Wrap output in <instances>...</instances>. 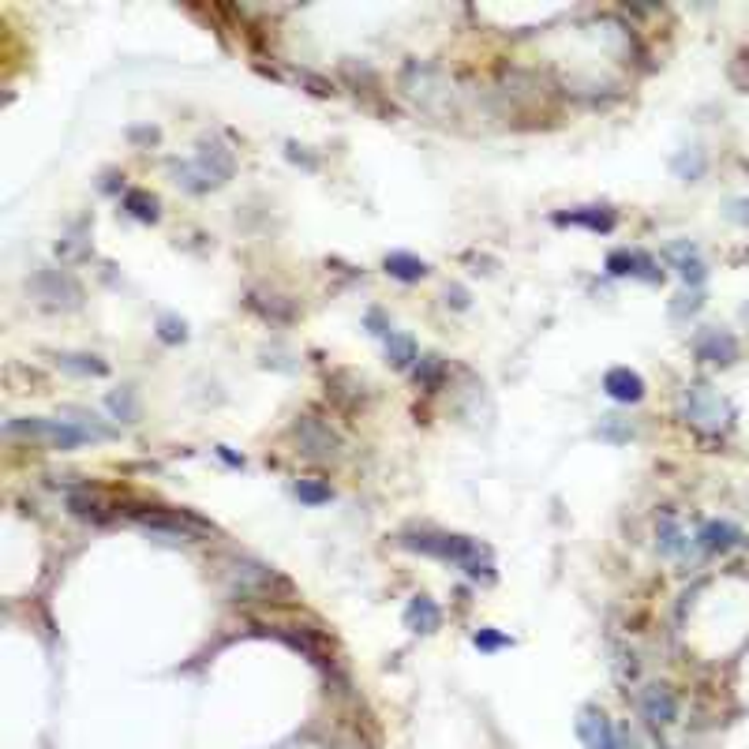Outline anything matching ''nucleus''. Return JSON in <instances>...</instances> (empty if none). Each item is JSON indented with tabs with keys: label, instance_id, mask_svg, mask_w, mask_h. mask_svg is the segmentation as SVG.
<instances>
[{
	"label": "nucleus",
	"instance_id": "1",
	"mask_svg": "<svg viewBox=\"0 0 749 749\" xmlns=\"http://www.w3.org/2000/svg\"><path fill=\"white\" fill-rule=\"evenodd\" d=\"M401 547L435 555L443 562H457L472 581H495V566L487 558V547H480L469 536H450V532H401Z\"/></svg>",
	"mask_w": 749,
	"mask_h": 749
},
{
	"label": "nucleus",
	"instance_id": "2",
	"mask_svg": "<svg viewBox=\"0 0 749 749\" xmlns=\"http://www.w3.org/2000/svg\"><path fill=\"white\" fill-rule=\"evenodd\" d=\"M233 169H237V158L233 151L225 147V142L218 139H202L199 142V151H195V161H192V169H184V187L192 184V176H199V192H206V187H221L233 180Z\"/></svg>",
	"mask_w": 749,
	"mask_h": 749
},
{
	"label": "nucleus",
	"instance_id": "3",
	"mask_svg": "<svg viewBox=\"0 0 749 749\" xmlns=\"http://www.w3.org/2000/svg\"><path fill=\"white\" fill-rule=\"evenodd\" d=\"M685 416L704 431L731 427V405H727L712 386H690L685 390Z\"/></svg>",
	"mask_w": 749,
	"mask_h": 749
},
{
	"label": "nucleus",
	"instance_id": "4",
	"mask_svg": "<svg viewBox=\"0 0 749 749\" xmlns=\"http://www.w3.org/2000/svg\"><path fill=\"white\" fill-rule=\"evenodd\" d=\"M8 431L12 435H30V439H46L56 450H75L82 443H90V435L79 431L75 424H68V420H38V416H30V420H12Z\"/></svg>",
	"mask_w": 749,
	"mask_h": 749
},
{
	"label": "nucleus",
	"instance_id": "5",
	"mask_svg": "<svg viewBox=\"0 0 749 749\" xmlns=\"http://www.w3.org/2000/svg\"><path fill=\"white\" fill-rule=\"evenodd\" d=\"M577 735H581V742H585L589 749H618L615 727H611V719L603 716L599 709H581V716H577Z\"/></svg>",
	"mask_w": 749,
	"mask_h": 749
},
{
	"label": "nucleus",
	"instance_id": "6",
	"mask_svg": "<svg viewBox=\"0 0 749 749\" xmlns=\"http://www.w3.org/2000/svg\"><path fill=\"white\" fill-rule=\"evenodd\" d=\"M697 357L701 360H709V364H719V367H727V364H735V357H738V345H735V338L727 334V330H716V326H709V330H701L697 334Z\"/></svg>",
	"mask_w": 749,
	"mask_h": 749
},
{
	"label": "nucleus",
	"instance_id": "7",
	"mask_svg": "<svg viewBox=\"0 0 749 749\" xmlns=\"http://www.w3.org/2000/svg\"><path fill=\"white\" fill-rule=\"evenodd\" d=\"M603 390L622 405H637L644 398V379L633 367H611L607 374H603Z\"/></svg>",
	"mask_w": 749,
	"mask_h": 749
},
{
	"label": "nucleus",
	"instance_id": "8",
	"mask_svg": "<svg viewBox=\"0 0 749 749\" xmlns=\"http://www.w3.org/2000/svg\"><path fill=\"white\" fill-rule=\"evenodd\" d=\"M558 225H581V228H589V233H615V225H618V218H615V211H607V206H577V211H570V214H558L555 218Z\"/></svg>",
	"mask_w": 749,
	"mask_h": 749
},
{
	"label": "nucleus",
	"instance_id": "9",
	"mask_svg": "<svg viewBox=\"0 0 749 749\" xmlns=\"http://www.w3.org/2000/svg\"><path fill=\"white\" fill-rule=\"evenodd\" d=\"M667 259L675 263L678 278H682L685 285H701L704 278H709V270H704V263H701V255H697V247H693L690 240L671 244V247H667Z\"/></svg>",
	"mask_w": 749,
	"mask_h": 749
},
{
	"label": "nucleus",
	"instance_id": "10",
	"mask_svg": "<svg viewBox=\"0 0 749 749\" xmlns=\"http://www.w3.org/2000/svg\"><path fill=\"white\" fill-rule=\"evenodd\" d=\"M607 270L615 278H644V281H659L663 274H656V266L649 255H637V252H611L607 255Z\"/></svg>",
	"mask_w": 749,
	"mask_h": 749
},
{
	"label": "nucleus",
	"instance_id": "11",
	"mask_svg": "<svg viewBox=\"0 0 749 749\" xmlns=\"http://www.w3.org/2000/svg\"><path fill=\"white\" fill-rule=\"evenodd\" d=\"M297 439H300L304 453H311V457H323V453H334V450H338L334 431L323 427L319 420H311V416L297 424Z\"/></svg>",
	"mask_w": 749,
	"mask_h": 749
},
{
	"label": "nucleus",
	"instance_id": "12",
	"mask_svg": "<svg viewBox=\"0 0 749 749\" xmlns=\"http://www.w3.org/2000/svg\"><path fill=\"white\" fill-rule=\"evenodd\" d=\"M34 288L41 293V300H53V304H65V307H75V304H79V288H75V281L65 278V274H56V270H46V274L34 281Z\"/></svg>",
	"mask_w": 749,
	"mask_h": 749
},
{
	"label": "nucleus",
	"instance_id": "13",
	"mask_svg": "<svg viewBox=\"0 0 749 749\" xmlns=\"http://www.w3.org/2000/svg\"><path fill=\"white\" fill-rule=\"evenodd\" d=\"M439 622H443V615H439V607H435V599H427V596H416L405 607V626L412 633H435Z\"/></svg>",
	"mask_w": 749,
	"mask_h": 749
},
{
	"label": "nucleus",
	"instance_id": "14",
	"mask_svg": "<svg viewBox=\"0 0 749 749\" xmlns=\"http://www.w3.org/2000/svg\"><path fill=\"white\" fill-rule=\"evenodd\" d=\"M641 704H644V716H649L656 727H667L675 719V712H678L667 685H649V690H644V697H641Z\"/></svg>",
	"mask_w": 749,
	"mask_h": 749
},
{
	"label": "nucleus",
	"instance_id": "15",
	"mask_svg": "<svg viewBox=\"0 0 749 749\" xmlns=\"http://www.w3.org/2000/svg\"><path fill=\"white\" fill-rule=\"evenodd\" d=\"M701 547L704 551H731V547H738L742 544V532L738 529H731V525H723V521H709L701 529Z\"/></svg>",
	"mask_w": 749,
	"mask_h": 749
},
{
	"label": "nucleus",
	"instance_id": "16",
	"mask_svg": "<svg viewBox=\"0 0 749 749\" xmlns=\"http://www.w3.org/2000/svg\"><path fill=\"white\" fill-rule=\"evenodd\" d=\"M386 274L398 281H420V278H427V263L409 255V252H393V255H386Z\"/></svg>",
	"mask_w": 749,
	"mask_h": 749
},
{
	"label": "nucleus",
	"instance_id": "17",
	"mask_svg": "<svg viewBox=\"0 0 749 749\" xmlns=\"http://www.w3.org/2000/svg\"><path fill=\"white\" fill-rule=\"evenodd\" d=\"M65 416H68V424H75L79 431H87L90 435V443H106V439H113V427H106L98 420L94 412H87V409H65Z\"/></svg>",
	"mask_w": 749,
	"mask_h": 749
},
{
	"label": "nucleus",
	"instance_id": "18",
	"mask_svg": "<svg viewBox=\"0 0 749 749\" xmlns=\"http://www.w3.org/2000/svg\"><path fill=\"white\" fill-rule=\"evenodd\" d=\"M386 360H390V367L405 371V367L416 360V341H412L409 334H390V338H386Z\"/></svg>",
	"mask_w": 749,
	"mask_h": 749
},
{
	"label": "nucleus",
	"instance_id": "19",
	"mask_svg": "<svg viewBox=\"0 0 749 749\" xmlns=\"http://www.w3.org/2000/svg\"><path fill=\"white\" fill-rule=\"evenodd\" d=\"M56 364L65 371H75V374H106L109 371L98 357H82V352H60Z\"/></svg>",
	"mask_w": 749,
	"mask_h": 749
},
{
	"label": "nucleus",
	"instance_id": "20",
	"mask_svg": "<svg viewBox=\"0 0 749 749\" xmlns=\"http://www.w3.org/2000/svg\"><path fill=\"white\" fill-rule=\"evenodd\" d=\"M124 211H132L139 221H158V199L147 192H128L124 195Z\"/></svg>",
	"mask_w": 749,
	"mask_h": 749
},
{
	"label": "nucleus",
	"instance_id": "21",
	"mask_svg": "<svg viewBox=\"0 0 749 749\" xmlns=\"http://www.w3.org/2000/svg\"><path fill=\"white\" fill-rule=\"evenodd\" d=\"M675 173H678L682 180H701V176H704V154H701L697 147H690L685 154H678V158H675Z\"/></svg>",
	"mask_w": 749,
	"mask_h": 749
},
{
	"label": "nucleus",
	"instance_id": "22",
	"mask_svg": "<svg viewBox=\"0 0 749 749\" xmlns=\"http://www.w3.org/2000/svg\"><path fill=\"white\" fill-rule=\"evenodd\" d=\"M293 491H297L300 503H307V506H323V503H330V498H334V491H330L326 484H319V480H300Z\"/></svg>",
	"mask_w": 749,
	"mask_h": 749
},
{
	"label": "nucleus",
	"instance_id": "23",
	"mask_svg": "<svg viewBox=\"0 0 749 749\" xmlns=\"http://www.w3.org/2000/svg\"><path fill=\"white\" fill-rule=\"evenodd\" d=\"M109 409L116 412V420L132 424L135 420V393L132 390H120V393H109Z\"/></svg>",
	"mask_w": 749,
	"mask_h": 749
},
{
	"label": "nucleus",
	"instance_id": "24",
	"mask_svg": "<svg viewBox=\"0 0 749 749\" xmlns=\"http://www.w3.org/2000/svg\"><path fill=\"white\" fill-rule=\"evenodd\" d=\"M158 338H161L165 345H176V341L187 338V326H184L180 319H173V315H161V319H158Z\"/></svg>",
	"mask_w": 749,
	"mask_h": 749
},
{
	"label": "nucleus",
	"instance_id": "25",
	"mask_svg": "<svg viewBox=\"0 0 749 749\" xmlns=\"http://www.w3.org/2000/svg\"><path fill=\"white\" fill-rule=\"evenodd\" d=\"M439 374H443V360H439V357H424L420 367H416V379L427 383V386L439 383Z\"/></svg>",
	"mask_w": 749,
	"mask_h": 749
},
{
	"label": "nucleus",
	"instance_id": "26",
	"mask_svg": "<svg viewBox=\"0 0 749 749\" xmlns=\"http://www.w3.org/2000/svg\"><path fill=\"white\" fill-rule=\"evenodd\" d=\"M476 641V649H484V652H495V649H506L510 644V637H503V633H495V630H480L472 637Z\"/></svg>",
	"mask_w": 749,
	"mask_h": 749
},
{
	"label": "nucleus",
	"instance_id": "27",
	"mask_svg": "<svg viewBox=\"0 0 749 749\" xmlns=\"http://www.w3.org/2000/svg\"><path fill=\"white\" fill-rule=\"evenodd\" d=\"M697 307H701V297H697V293H693V297L682 293V297H675V304H671V315H675V319H685V315H693Z\"/></svg>",
	"mask_w": 749,
	"mask_h": 749
},
{
	"label": "nucleus",
	"instance_id": "28",
	"mask_svg": "<svg viewBox=\"0 0 749 749\" xmlns=\"http://www.w3.org/2000/svg\"><path fill=\"white\" fill-rule=\"evenodd\" d=\"M367 326H371V334H374V338H390V334H393L390 323L383 319V311H367Z\"/></svg>",
	"mask_w": 749,
	"mask_h": 749
},
{
	"label": "nucleus",
	"instance_id": "29",
	"mask_svg": "<svg viewBox=\"0 0 749 749\" xmlns=\"http://www.w3.org/2000/svg\"><path fill=\"white\" fill-rule=\"evenodd\" d=\"M659 547L667 551V555H675V551L682 547V532H678L675 525H667V529H663V536H659Z\"/></svg>",
	"mask_w": 749,
	"mask_h": 749
},
{
	"label": "nucleus",
	"instance_id": "30",
	"mask_svg": "<svg viewBox=\"0 0 749 749\" xmlns=\"http://www.w3.org/2000/svg\"><path fill=\"white\" fill-rule=\"evenodd\" d=\"M727 214H731L738 225H749V199H735L731 206H727Z\"/></svg>",
	"mask_w": 749,
	"mask_h": 749
},
{
	"label": "nucleus",
	"instance_id": "31",
	"mask_svg": "<svg viewBox=\"0 0 749 749\" xmlns=\"http://www.w3.org/2000/svg\"><path fill=\"white\" fill-rule=\"evenodd\" d=\"M453 297V307H469V293L461 285H453V288H446V300Z\"/></svg>",
	"mask_w": 749,
	"mask_h": 749
}]
</instances>
